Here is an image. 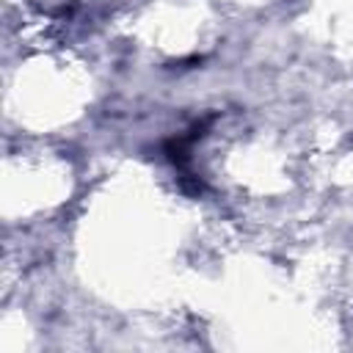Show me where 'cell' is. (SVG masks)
<instances>
[]
</instances>
